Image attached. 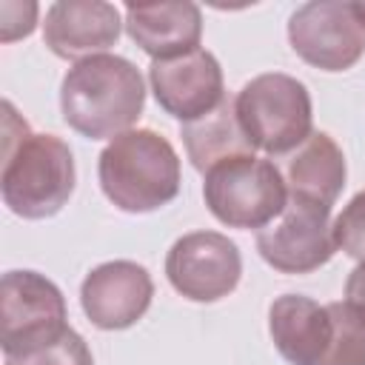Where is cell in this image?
I'll return each instance as SVG.
<instances>
[{
  "instance_id": "14",
  "label": "cell",
  "mask_w": 365,
  "mask_h": 365,
  "mask_svg": "<svg viewBox=\"0 0 365 365\" xmlns=\"http://www.w3.org/2000/svg\"><path fill=\"white\" fill-rule=\"evenodd\" d=\"M125 31L151 60H174L200 48L202 11L197 3H128Z\"/></svg>"
},
{
  "instance_id": "17",
  "label": "cell",
  "mask_w": 365,
  "mask_h": 365,
  "mask_svg": "<svg viewBox=\"0 0 365 365\" xmlns=\"http://www.w3.org/2000/svg\"><path fill=\"white\" fill-rule=\"evenodd\" d=\"M334 339L319 365H365V319L348 302H328Z\"/></svg>"
},
{
  "instance_id": "5",
  "label": "cell",
  "mask_w": 365,
  "mask_h": 365,
  "mask_svg": "<svg viewBox=\"0 0 365 365\" xmlns=\"http://www.w3.org/2000/svg\"><path fill=\"white\" fill-rule=\"evenodd\" d=\"M202 200L228 228H265L288 205V185L274 160L240 154L202 174Z\"/></svg>"
},
{
  "instance_id": "4",
  "label": "cell",
  "mask_w": 365,
  "mask_h": 365,
  "mask_svg": "<svg viewBox=\"0 0 365 365\" xmlns=\"http://www.w3.org/2000/svg\"><path fill=\"white\" fill-rule=\"evenodd\" d=\"M234 111L248 143L271 157L297 151L314 134L311 94L305 83L282 71L248 80L234 97Z\"/></svg>"
},
{
  "instance_id": "19",
  "label": "cell",
  "mask_w": 365,
  "mask_h": 365,
  "mask_svg": "<svg viewBox=\"0 0 365 365\" xmlns=\"http://www.w3.org/2000/svg\"><path fill=\"white\" fill-rule=\"evenodd\" d=\"M6 365H94V356L86 339L68 328L66 336L57 339L54 345L34 351L29 356H6Z\"/></svg>"
},
{
  "instance_id": "9",
  "label": "cell",
  "mask_w": 365,
  "mask_h": 365,
  "mask_svg": "<svg viewBox=\"0 0 365 365\" xmlns=\"http://www.w3.org/2000/svg\"><path fill=\"white\" fill-rule=\"evenodd\" d=\"M165 277L191 302L228 297L242 277V257L234 240L220 231H191L174 240L165 254Z\"/></svg>"
},
{
  "instance_id": "8",
  "label": "cell",
  "mask_w": 365,
  "mask_h": 365,
  "mask_svg": "<svg viewBox=\"0 0 365 365\" xmlns=\"http://www.w3.org/2000/svg\"><path fill=\"white\" fill-rule=\"evenodd\" d=\"M288 43L302 63L319 71H348L365 54V29L351 3L311 0L288 17Z\"/></svg>"
},
{
  "instance_id": "21",
  "label": "cell",
  "mask_w": 365,
  "mask_h": 365,
  "mask_svg": "<svg viewBox=\"0 0 365 365\" xmlns=\"http://www.w3.org/2000/svg\"><path fill=\"white\" fill-rule=\"evenodd\" d=\"M345 302L365 319V262H359L345 279Z\"/></svg>"
},
{
  "instance_id": "10",
  "label": "cell",
  "mask_w": 365,
  "mask_h": 365,
  "mask_svg": "<svg viewBox=\"0 0 365 365\" xmlns=\"http://www.w3.org/2000/svg\"><path fill=\"white\" fill-rule=\"evenodd\" d=\"M148 86L157 106L180 123L200 120L225 100L220 60L205 48H194L174 60H151Z\"/></svg>"
},
{
  "instance_id": "3",
  "label": "cell",
  "mask_w": 365,
  "mask_h": 365,
  "mask_svg": "<svg viewBox=\"0 0 365 365\" xmlns=\"http://www.w3.org/2000/svg\"><path fill=\"white\" fill-rule=\"evenodd\" d=\"M97 180L111 205L125 214H148L180 194V157L154 128H131L100 151Z\"/></svg>"
},
{
  "instance_id": "20",
  "label": "cell",
  "mask_w": 365,
  "mask_h": 365,
  "mask_svg": "<svg viewBox=\"0 0 365 365\" xmlns=\"http://www.w3.org/2000/svg\"><path fill=\"white\" fill-rule=\"evenodd\" d=\"M37 3H0V40L14 43L29 37L37 26Z\"/></svg>"
},
{
  "instance_id": "11",
  "label": "cell",
  "mask_w": 365,
  "mask_h": 365,
  "mask_svg": "<svg viewBox=\"0 0 365 365\" xmlns=\"http://www.w3.org/2000/svg\"><path fill=\"white\" fill-rule=\"evenodd\" d=\"M154 299L148 268L131 259H111L91 268L80 285V305L100 331H125L137 325Z\"/></svg>"
},
{
  "instance_id": "22",
  "label": "cell",
  "mask_w": 365,
  "mask_h": 365,
  "mask_svg": "<svg viewBox=\"0 0 365 365\" xmlns=\"http://www.w3.org/2000/svg\"><path fill=\"white\" fill-rule=\"evenodd\" d=\"M351 9H354V17L359 20V26L365 29V0H354V3H351Z\"/></svg>"
},
{
  "instance_id": "12",
  "label": "cell",
  "mask_w": 365,
  "mask_h": 365,
  "mask_svg": "<svg viewBox=\"0 0 365 365\" xmlns=\"http://www.w3.org/2000/svg\"><path fill=\"white\" fill-rule=\"evenodd\" d=\"M125 20L106 0H57L46 9L43 43L60 60H88L117 46Z\"/></svg>"
},
{
  "instance_id": "1",
  "label": "cell",
  "mask_w": 365,
  "mask_h": 365,
  "mask_svg": "<svg viewBox=\"0 0 365 365\" xmlns=\"http://www.w3.org/2000/svg\"><path fill=\"white\" fill-rule=\"evenodd\" d=\"M3 111L0 194L6 208L23 220L60 214L77 182L71 148L54 134H34L9 100Z\"/></svg>"
},
{
  "instance_id": "7",
  "label": "cell",
  "mask_w": 365,
  "mask_h": 365,
  "mask_svg": "<svg viewBox=\"0 0 365 365\" xmlns=\"http://www.w3.org/2000/svg\"><path fill=\"white\" fill-rule=\"evenodd\" d=\"M259 257L279 274H311L334 254L331 208L299 197H288L282 214L257 231Z\"/></svg>"
},
{
  "instance_id": "16",
  "label": "cell",
  "mask_w": 365,
  "mask_h": 365,
  "mask_svg": "<svg viewBox=\"0 0 365 365\" xmlns=\"http://www.w3.org/2000/svg\"><path fill=\"white\" fill-rule=\"evenodd\" d=\"M180 137H182V145H185L191 165L200 174L211 171L222 160H231L240 154H254V145L248 143V137L240 128L234 100H228V97L211 114L191 120V123H182Z\"/></svg>"
},
{
  "instance_id": "6",
  "label": "cell",
  "mask_w": 365,
  "mask_h": 365,
  "mask_svg": "<svg viewBox=\"0 0 365 365\" xmlns=\"http://www.w3.org/2000/svg\"><path fill=\"white\" fill-rule=\"evenodd\" d=\"M63 291L37 271H6L0 282V345L6 356H29L66 336Z\"/></svg>"
},
{
  "instance_id": "13",
  "label": "cell",
  "mask_w": 365,
  "mask_h": 365,
  "mask_svg": "<svg viewBox=\"0 0 365 365\" xmlns=\"http://www.w3.org/2000/svg\"><path fill=\"white\" fill-rule=\"evenodd\" d=\"M268 334L288 365H319L334 339V317L311 297L282 294L268 308Z\"/></svg>"
},
{
  "instance_id": "2",
  "label": "cell",
  "mask_w": 365,
  "mask_h": 365,
  "mask_svg": "<svg viewBox=\"0 0 365 365\" xmlns=\"http://www.w3.org/2000/svg\"><path fill=\"white\" fill-rule=\"evenodd\" d=\"M145 83L137 66L120 54H97L74 63L60 83V111L68 128L86 140H114L140 120Z\"/></svg>"
},
{
  "instance_id": "18",
  "label": "cell",
  "mask_w": 365,
  "mask_h": 365,
  "mask_svg": "<svg viewBox=\"0 0 365 365\" xmlns=\"http://www.w3.org/2000/svg\"><path fill=\"white\" fill-rule=\"evenodd\" d=\"M331 228H334L336 248L345 257L365 262V188L348 200V205L339 211V217L331 222Z\"/></svg>"
},
{
  "instance_id": "15",
  "label": "cell",
  "mask_w": 365,
  "mask_h": 365,
  "mask_svg": "<svg viewBox=\"0 0 365 365\" xmlns=\"http://www.w3.org/2000/svg\"><path fill=\"white\" fill-rule=\"evenodd\" d=\"M345 157L331 134L314 131L288 160L285 185L288 197H299L317 205H334L345 188Z\"/></svg>"
}]
</instances>
